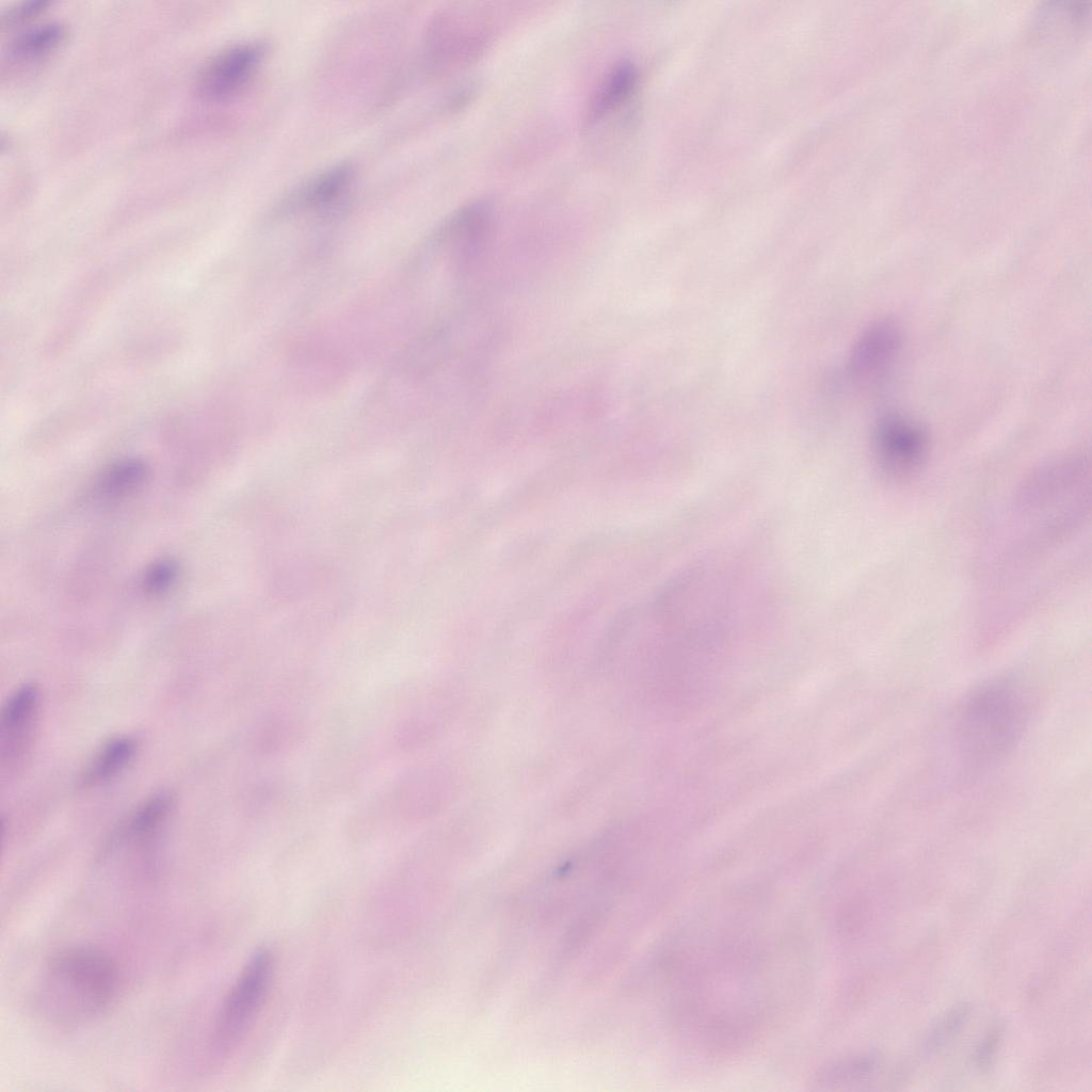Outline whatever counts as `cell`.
Returning a JSON list of instances; mask_svg holds the SVG:
<instances>
[{
	"label": "cell",
	"instance_id": "cell-1",
	"mask_svg": "<svg viewBox=\"0 0 1092 1092\" xmlns=\"http://www.w3.org/2000/svg\"><path fill=\"white\" fill-rule=\"evenodd\" d=\"M1027 721L1026 692L1013 677L998 676L974 687L957 707L948 735L958 776H977L1003 759L1022 738Z\"/></svg>",
	"mask_w": 1092,
	"mask_h": 1092
},
{
	"label": "cell",
	"instance_id": "cell-2",
	"mask_svg": "<svg viewBox=\"0 0 1092 1092\" xmlns=\"http://www.w3.org/2000/svg\"><path fill=\"white\" fill-rule=\"evenodd\" d=\"M119 990V971L105 950L71 946L47 962L37 989L43 1013L60 1025H82L103 1014Z\"/></svg>",
	"mask_w": 1092,
	"mask_h": 1092
},
{
	"label": "cell",
	"instance_id": "cell-3",
	"mask_svg": "<svg viewBox=\"0 0 1092 1092\" xmlns=\"http://www.w3.org/2000/svg\"><path fill=\"white\" fill-rule=\"evenodd\" d=\"M270 950L254 952L226 994L218 1012L212 1035L215 1051L225 1055L236 1048L255 1023L273 976Z\"/></svg>",
	"mask_w": 1092,
	"mask_h": 1092
},
{
	"label": "cell",
	"instance_id": "cell-4",
	"mask_svg": "<svg viewBox=\"0 0 1092 1092\" xmlns=\"http://www.w3.org/2000/svg\"><path fill=\"white\" fill-rule=\"evenodd\" d=\"M871 444L884 476L893 481H904L914 477L926 462L929 435L913 417L889 411L876 420Z\"/></svg>",
	"mask_w": 1092,
	"mask_h": 1092
},
{
	"label": "cell",
	"instance_id": "cell-5",
	"mask_svg": "<svg viewBox=\"0 0 1092 1092\" xmlns=\"http://www.w3.org/2000/svg\"><path fill=\"white\" fill-rule=\"evenodd\" d=\"M267 54L262 42H243L218 52L200 69L197 93L208 100H223L239 93L252 79Z\"/></svg>",
	"mask_w": 1092,
	"mask_h": 1092
},
{
	"label": "cell",
	"instance_id": "cell-6",
	"mask_svg": "<svg viewBox=\"0 0 1092 1092\" xmlns=\"http://www.w3.org/2000/svg\"><path fill=\"white\" fill-rule=\"evenodd\" d=\"M900 325L890 318L869 324L856 339L849 356L848 370L858 381L882 378L894 365L902 346Z\"/></svg>",
	"mask_w": 1092,
	"mask_h": 1092
},
{
	"label": "cell",
	"instance_id": "cell-7",
	"mask_svg": "<svg viewBox=\"0 0 1092 1092\" xmlns=\"http://www.w3.org/2000/svg\"><path fill=\"white\" fill-rule=\"evenodd\" d=\"M39 705V691L34 684L16 689L2 707L0 718L1 760L16 764L27 753Z\"/></svg>",
	"mask_w": 1092,
	"mask_h": 1092
},
{
	"label": "cell",
	"instance_id": "cell-8",
	"mask_svg": "<svg viewBox=\"0 0 1092 1092\" xmlns=\"http://www.w3.org/2000/svg\"><path fill=\"white\" fill-rule=\"evenodd\" d=\"M353 179L351 163L334 164L293 188L280 199L277 210L286 213L333 206L344 196Z\"/></svg>",
	"mask_w": 1092,
	"mask_h": 1092
},
{
	"label": "cell",
	"instance_id": "cell-9",
	"mask_svg": "<svg viewBox=\"0 0 1092 1092\" xmlns=\"http://www.w3.org/2000/svg\"><path fill=\"white\" fill-rule=\"evenodd\" d=\"M637 78L632 62L623 60L613 65L591 99L589 121H598L619 108L632 93Z\"/></svg>",
	"mask_w": 1092,
	"mask_h": 1092
},
{
	"label": "cell",
	"instance_id": "cell-10",
	"mask_svg": "<svg viewBox=\"0 0 1092 1092\" xmlns=\"http://www.w3.org/2000/svg\"><path fill=\"white\" fill-rule=\"evenodd\" d=\"M136 750L130 737H117L107 742L94 756L83 774V783L96 785L122 772L132 760Z\"/></svg>",
	"mask_w": 1092,
	"mask_h": 1092
},
{
	"label": "cell",
	"instance_id": "cell-11",
	"mask_svg": "<svg viewBox=\"0 0 1092 1092\" xmlns=\"http://www.w3.org/2000/svg\"><path fill=\"white\" fill-rule=\"evenodd\" d=\"M65 37V27L58 21H45L20 32L10 44L9 52L15 60H34L52 51Z\"/></svg>",
	"mask_w": 1092,
	"mask_h": 1092
},
{
	"label": "cell",
	"instance_id": "cell-12",
	"mask_svg": "<svg viewBox=\"0 0 1092 1092\" xmlns=\"http://www.w3.org/2000/svg\"><path fill=\"white\" fill-rule=\"evenodd\" d=\"M172 806V797L161 792L147 799L129 817L123 829L124 836L132 840H147L160 829Z\"/></svg>",
	"mask_w": 1092,
	"mask_h": 1092
},
{
	"label": "cell",
	"instance_id": "cell-13",
	"mask_svg": "<svg viewBox=\"0 0 1092 1092\" xmlns=\"http://www.w3.org/2000/svg\"><path fill=\"white\" fill-rule=\"evenodd\" d=\"M147 471L145 463L140 460L119 461L102 475L98 485L100 494L112 498L128 495L142 485Z\"/></svg>",
	"mask_w": 1092,
	"mask_h": 1092
},
{
	"label": "cell",
	"instance_id": "cell-14",
	"mask_svg": "<svg viewBox=\"0 0 1092 1092\" xmlns=\"http://www.w3.org/2000/svg\"><path fill=\"white\" fill-rule=\"evenodd\" d=\"M971 1008L967 1002H960L949 1009L927 1032L921 1044L924 1055H932L949 1044L964 1028Z\"/></svg>",
	"mask_w": 1092,
	"mask_h": 1092
},
{
	"label": "cell",
	"instance_id": "cell-15",
	"mask_svg": "<svg viewBox=\"0 0 1092 1092\" xmlns=\"http://www.w3.org/2000/svg\"><path fill=\"white\" fill-rule=\"evenodd\" d=\"M879 1060L873 1055L860 1056L844 1061L824 1075L821 1083H851L872 1075L878 1069Z\"/></svg>",
	"mask_w": 1092,
	"mask_h": 1092
},
{
	"label": "cell",
	"instance_id": "cell-16",
	"mask_svg": "<svg viewBox=\"0 0 1092 1092\" xmlns=\"http://www.w3.org/2000/svg\"><path fill=\"white\" fill-rule=\"evenodd\" d=\"M1002 1034L1003 1026L995 1024L980 1040L974 1054V1063L977 1069L980 1071H987L990 1069L997 1054Z\"/></svg>",
	"mask_w": 1092,
	"mask_h": 1092
},
{
	"label": "cell",
	"instance_id": "cell-17",
	"mask_svg": "<svg viewBox=\"0 0 1092 1092\" xmlns=\"http://www.w3.org/2000/svg\"><path fill=\"white\" fill-rule=\"evenodd\" d=\"M176 576V564L168 560H162L154 563L146 571L144 576V587L152 594H160L172 585Z\"/></svg>",
	"mask_w": 1092,
	"mask_h": 1092
},
{
	"label": "cell",
	"instance_id": "cell-18",
	"mask_svg": "<svg viewBox=\"0 0 1092 1092\" xmlns=\"http://www.w3.org/2000/svg\"><path fill=\"white\" fill-rule=\"evenodd\" d=\"M259 729L258 746L264 753H271L283 744L287 726L279 717L271 716L264 719Z\"/></svg>",
	"mask_w": 1092,
	"mask_h": 1092
},
{
	"label": "cell",
	"instance_id": "cell-19",
	"mask_svg": "<svg viewBox=\"0 0 1092 1092\" xmlns=\"http://www.w3.org/2000/svg\"><path fill=\"white\" fill-rule=\"evenodd\" d=\"M48 4L49 1L47 0H30L16 4L2 14V23L4 26H12L21 22L44 10Z\"/></svg>",
	"mask_w": 1092,
	"mask_h": 1092
}]
</instances>
